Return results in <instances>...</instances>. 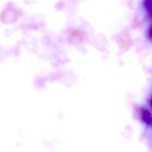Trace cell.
<instances>
[{
  "label": "cell",
  "mask_w": 152,
  "mask_h": 152,
  "mask_svg": "<svg viewBox=\"0 0 152 152\" xmlns=\"http://www.w3.org/2000/svg\"><path fill=\"white\" fill-rule=\"evenodd\" d=\"M143 5L146 10L148 17L152 20V1L145 0L143 1Z\"/></svg>",
  "instance_id": "2"
},
{
  "label": "cell",
  "mask_w": 152,
  "mask_h": 152,
  "mask_svg": "<svg viewBox=\"0 0 152 152\" xmlns=\"http://www.w3.org/2000/svg\"><path fill=\"white\" fill-rule=\"evenodd\" d=\"M137 112L140 120L152 129V114L150 111L144 107H140L137 109Z\"/></svg>",
  "instance_id": "1"
},
{
  "label": "cell",
  "mask_w": 152,
  "mask_h": 152,
  "mask_svg": "<svg viewBox=\"0 0 152 152\" xmlns=\"http://www.w3.org/2000/svg\"><path fill=\"white\" fill-rule=\"evenodd\" d=\"M150 104H151V107L152 108V97L151 99V101H150Z\"/></svg>",
  "instance_id": "4"
},
{
  "label": "cell",
  "mask_w": 152,
  "mask_h": 152,
  "mask_svg": "<svg viewBox=\"0 0 152 152\" xmlns=\"http://www.w3.org/2000/svg\"><path fill=\"white\" fill-rule=\"evenodd\" d=\"M147 36H148V38L152 41V26H151L148 29V32H147Z\"/></svg>",
  "instance_id": "3"
}]
</instances>
